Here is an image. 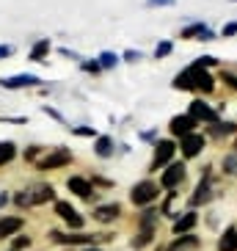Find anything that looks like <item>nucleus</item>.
<instances>
[{"instance_id":"nucleus-11","label":"nucleus","mask_w":237,"mask_h":251,"mask_svg":"<svg viewBox=\"0 0 237 251\" xmlns=\"http://www.w3.org/2000/svg\"><path fill=\"white\" fill-rule=\"evenodd\" d=\"M179 149H182V155H185V157H196L201 149H204V135H199V133L185 135L182 144H179Z\"/></svg>"},{"instance_id":"nucleus-15","label":"nucleus","mask_w":237,"mask_h":251,"mask_svg":"<svg viewBox=\"0 0 237 251\" xmlns=\"http://www.w3.org/2000/svg\"><path fill=\"white\" fill-rule=\"evenodd\" d=\"M199 246H201V240L196 235H182V237H177L166 251H196Z\"/></svg>"},{"instance_id":"nucleus-21","label":"nucleus","mask_w":237,"mask_h":251,"mask_svg":"<svg viewBox=\"0 0 237 251\" xmlns=\"http://www.w3.org/2000/svg\"><path fill=\"white\" fill-rule=\"evenodd\" d=\"M17 155V147L11 144V141H0V166H6V163H11Z\"/></svg>"},{"instance_id":"nucleus-25","label":"nucleus","mask_w":237,"mask_h":251,"mask_svg":"<svg viewBox=\"0 0 237 251\" xmlns=\"http://www.w3.org/2000/svg\"><path fill=\"white\" fill-rule=\"evenodd\" d=\"M223 174L237 177V152H229V155L223 157Z\"/></svg>"},{"instance_id":"nucleus-2","label":"nucleus","mask_w":237,"mask_h":251,"mask_svg":"<svg viewBox=\"0 0 237 251\" xmlns=\"http://www.w3.org/2000/svg\"><path fill=\"white\" fill-rule=\"evenodd\" d=\"M157 196H160V191H157V185L152 182V179H143V182L133 185V191H130V199H133V204H138V207L152 204Z\"/></svg>"},{"instance_id":"nucleus-1","label":"nucleus","mask_w":237,"mask_h":251,"mask_svg":"<svg viewBox=\"0 0 237 251\" xmlns=\"http://www.w3.org/2000/svg\"><path fill=\"white\" fill-rule=\"evenodd\" d=\"M52 185H33V188H25L14 196V201L20 207H33V204H45V201L52 199Z\"/></svg>"},{"instance_id":"nucleus-13","label":"nucleus","mask_w":237,"mask_h":251,"mask_svg":"<svg viewBox=\"0 0 237 251\" xmlns=\"http://www.w3.org/2000/svg\"><path fill=\"white\" fill-rule=\"evenodd\" d=\"M67 188L72 193H77L80 199H91V196H94V185H91L89 179H83V177H69L67 179Z\"/></svg>"},{"instance_id":"nucleus-26","label":"nucleus","mask_w":237,"mask_h":251,"mask_svg":"<svg viewBox=\"0 0 237 251\" xmlns=\"http://www.w3.org/2000/svg\"><path fill=\"white\" fill-rule=\"evenodd\" d=\"M213 133H215V135H235V133H237V125H232V122H223V125H218V122H215Z\"/></svg>"},{"instance_id":"nucleus-28","label":"nucleus","mask_w":237,"mask_h":251,"mask_svg":"<svg viewBox=\"0 0 237 251\" xmlns=\"http://www.w3.org/2000/svg\"><path fill=\"white\" fill-rule=\"evenodd\" d=\"M116 64H118L116 52H102V55H99V67L102 69H111V67H116Z\"/></svg>"},{"instance_id":"nucleus-20","label":"nucleus","mask_w":237,"mask_h":251,"mask_svg":"<svg viewBox=\"0 0 237 251\" xmlns=\"http://www.w3.org/2000/svg\"><path fill=\"white\" fill-rule=\"evenodd\" d=\"M196 89L201 91V94H210V91L215 89V80H213V75H207L204 69L199 72V77H196Z\"/></svg>"},{"instance_id":"nucleus-29","label":"nucleus","mask_w":237,"mask_h":251,"mask_svg":"<svg viewBox=\"0 0 237 251\" xmlns=\"http://www.w3.org/2000/svg\"><path fill=\"white\" fill-rule=\"evenodd\" d=\"M171 50H174V45H171V42H160V45L155 47V58H166Z\"/></svg>"},{"instance_id":"nucleus-27","label":"nucleus","mask_w":237,"mask_h":251,"mask_svg":"<svg viewBox=\"0 0 237 251\" xmlns=\"http://www.w3.org/2000/svg\"><path fill=\"white\" fill-rule=\"evenodd\" d=\"M138 224H141V229H155V224H157V213H155V210H146V213L141 215V221H138Z\"/></svg>"},{"instance_id":"nucleus-23","label":"nucleus","mask_w":237,"mask_h":251,"mask_svg":"<svg viewBox=\"0 0 237 251\" xmlns=\"http://www.w3.org/2000/svg\"><path fill=\"white\" fill-rule=\"evenodd\" d=\"M207 25H204V23H193V25H188V28L185 30H182V33H179V36H182V39H193V36H204V33H207Z\"/></svg>"},{"instance_id":"nucleus-33","label":"nucleus","mask_w":237,"mask_h":251,"mask_svg":"<svg viewBox=\"0 0 237 251\" xmlns=\"http://www.w3.org/2000/svg\"><path fill=\"white\" fill-rule=\"evenodd\" d=\"M83 69H86V72H99V61H83Z\"/></svg>"},{"instance_id":"nucleus-19","label":"nucleus","mask_w":237,"mask_h":251,"mask_svg":"<svg viewBox=\"0 0 237 251\" xmlns=\"http://www.w3.org/2000/svg\"><path fill=\"white\" fill-rule=\"evenodd\" d=\"M94 152L99 157H111L113 155V138H111V135H99L96 144H94Z\"/></svg>"},{"instance_id":"nucleus-40","label":"nucleus","mask_w":237,"mask_h":251,"mask_svg":"<svg viewBox=\"0 0 237 251\" xmlns=\"http://www.w3.org/2000/svg\"><path fill=\"white\" fill-rule=\"evenodd\" d=\"M8 204V196H6V193H0V207H6Z\"/></svg>"},{"instance_id":"nucleus-38","label":"nucleus","mask_w":237,"mask_h":251,"mask_svg":"<svg viewBox=\"0 0 237 251\" xmlns=\"http://www.w3.org/2000/svg\"><path fill=\"white\" fill-rule=\"evenodd\" d=\"M11 52H14L11 45H0V58H6V55H11Z\"/></svg>"},{"instance_id":"nucleus-37","label":"nucleus","mask_w":237,"mask_h":251,"mask_svg":"<svg viewBox=\"0 0 237 251\" xmlns=\"http://www.w3.org/2000/svg\"><path fill=\"white\" fill-rule=\"evenodd\" d=\"M177 0H146V6H174Z\"/></svg>"},{"instance_id":"nucleus-36","label":"nucleus","mask_w":237,"mask_h":251,"mask_svg":"<svg viewBox=\"0 0 237 251\" xmlns=\"http://www.w3.org/2000/svg\"><path fill=\"white\" fill-rule=\"evenodd\" d=\"M124 58L130 61V64H135V61H141V52H138V50H127Z\"/></svg>"},{"instance_id":"nucleus-43","label":"nucleus","mask_w":237,"mask_h":251,"mask_svg":"<svg viewBox=\"0 0 237 251\" xmlns=\"http://www.w3.org/2000/svg\"><path fill=\"white\" fill-rule=\"evenodd\" d=\"M157 251H160V249H157Z\"/></svg>"},{"instance_id":"nucleus-8","label":"nucleus","mask_w":237,"mask_h":251,"mask_svg":"<svg viewBox=\"0 0 237 251\" xmlns=\"http://www.w3.org/2000/svg\"><path fill=\"white\" fill-rule=\"evenodd\" d=\"M67 163H72V152H69V149H55L52 155H47L45 160L39 163V169L50 171V169H61V166H67Z\"/></svg>"},{"instance_id":"nucleus-3","label":"nucleus","mask_w":237,"mask_h":251,"mask_svg":"<svg viewBox=\"0 0 237 251\" xmlns=\"http://www.w3.org/2000/svg\"><path fill=\"white\" fill-rule=\"evenodd\" d=\"M182 179H185V163H171L163 171V177H160V185L166 191H174L177 185H182Z\"/></svg>"},{"instance_id":"nucleus-41","label":"nucleus","mask_w":237,"mask_h":251,"mask_svg":"<svg viewBox=\"0 0 237 251\" xmlns=\"http://www.w3.org/2000/svg\"><path fill=\"white\" fill-rule=\"evenodd\" d=\"M83 251H99V249H94V246H89V249H83Z\"/></svg>"},{"instance_id":"nucleus-39","label":"nucleus","mask_w":237,"mask_h":251,"mask_svg":"<svg viewBox=\"0 0 237 251\" xmlns=\"http://www.w3.org/2000/svg\"><path fill=\"white\" fill-rule=\"evenodd\" d=\"M45 113H50L52 119H58V122H64V116H61L58 111H52V108H47V105H45Z\"/></svg>"},{"instance_id":"nucleus-14","label":"nucleus","mask_w":237,"mask_h":251,"mask_svg":"<svg viewBox=\"0 0 237 251\" xmlns=\"http://www.w3.org/2000/svg\"><path fill=\"white\" fill-rule=\"evenodd\" d=\"M118 215H121V207L113 201V204H99L94 210V221H99V224H111V221H116Z\"/></svg>"},{"instance_id":"nucleus-18","label":"nucleus","mask_w":237,"mask_h":251,"mask_svg":"<svg viewBox=\"0 0 237 251\" xmlns=\"http://www.w3.org/2000/svg\"><path fill=\"white\" fill-rule=\"evenodd\" d=\"M23 218H0V237H11L23 229Z\"/></svg>"},{"instance_id":"nucleus-9","label":"nucleus","mask_w":237,"mask_h":251,"mask_svg":"<svg viewBox=\"0 0 237 251\" xmlns=\"http://www.w3.org/2000/svg\"><path fill=\"white\" fill-rule=\"evenodd\" d=\"M201 67L199 64H193V67H188L185 72H179L177 77H174V89L185 91V89H196V77H199Z\"/></svg>"},{"instance_id":"nucleus-31","label":"nucleus","mask_w":237,"mask_h":251,"mask_svg":"<svg viewBox=\"0 0 237 251\" xmlns=\"http://www.w3.org/2000/svg\"><path fill=\"white\" fill-rule=\"evenodd\" d=\"M235 33H237V23H226V25H223V30H221V36H223V39L235 36Z\"/></svg>"},{"instance_id":"nucleus-30","label":"nucleus","mask_w":237,"mask_h":251,"mask_svg":"<svg viewBox=\"0 0 237 251\" xmlns=\"http://www.w3.org/2000/svg\"><path fill=\"white\" fill-rule=\"evenodd\" d=\"M72 133L74 135H83V138H99L94 127H72Z\"/></svg>"},{"instance_id":"nucleus-17","label":"nucleus","mask_w":237,"mask_h":251,"mask_svg":"<svg viewBox=\"0 0 237 251\" xmlns=\"http://www.w3.org/2000/svg\"><path fill=\"white\" fill-rule=\"evenodd\" d=\"M218 251H237V226L223 229L221 240H218Z\"/></svg>"},{"instance_id":"nucleus-16","label":"nucleus","mask_w":237,"mask_h":251,"mask_svg":"<svg viewBox=\"0 0 237 251\" xmlns=\"http://www.w3.org/2000/svg\"><path fill=\"white\" fill-rule=\"evenodd\" d=\"M196 224H199V215H196V213H185L182 218L174 221V235H185V232H190Z\"/></svg>"},{"instance_id":"nucleus-34","label":"nucleus","mask_w":237,"mask_h":251,"mask_svg":"<svg viewBox=\"0 0 237 251\" xmlns=\"http://www.w3.org/2000/svg\"><path fill=\"white\" fill-rule=\"evenodd\" d=\"M28 246H30V237H17V240H14V251L28 249Z\"/></svg>"},{"instance_id":"nucleus-35","label":"nucleus","mask_w":237,"mask_h":251,"mask_svg":"<svg viewBox=\"0 0 237 251\" xmlns=\"http://www.w3.org/2000/svg\"><path fill=\"white\" fill-rule=\"evenodd\" d=\"M221 77H223V83H229L232 89H235V91H237V77H235V75H232V72H223V75H221Z\"/></svg>"},{"instance_id":"nucleus-12","label":"nucleus","mask_w":237,"mask_h":251,"mask_svg":"<svg viewBox=\"0 0 237 251\" xmlns=\"http://www.w3.org/2000/svg\"><path fill=\"white\" fill-rule=\"evenodd\" d=\"M39 77L36 75H14V77H6V80H0L3 89H30V86H39Z\"/></svg>"},{"instance_id":"nucleus-32","label":"nucleus","mask_w":237,"mask_h":251,"mask_svg":"<svg viewBox=\"0 0 237 251\" xmlns=\"http://www.w3.org/2000/svg\"><path fill=\"white\" fill-rule=\"evenodd\" d=\"M196 64H199L201 69H207V67H213V64H215V58H213V55H201V58H196Z\"/></svg>"},{"instance_id":"nucleus-22","label":"nucleus","mask_w":237,"mask_h":251,"mask_svg":"<svg viewBox=\"0 0 237 251\" xmlns=\"http://www.w3.org/2000/svg\"><path fill=\"white\" fill-rule=\"evenodd\" d=\"M152 237H155V229H141V232L133 237V249L138 251V249H143V246H149L152 243Z\"/></svg>"},{"instance_id":"nucleus-5","label":"nucleus","mask_w":237,"mask_h":251,"mask_svg":"<svg viewBox=\"0 0 237 251\" xmlns=\"http://www.w3.org/2000/svg\"><path fill=\"white\" fill-rule=\"evenodd\" d=\"M210 199H213V179H210V169H207V174H204V177L199 179L196 191H193L190 204H193V207H199V204H207Z\"/></svg>"},{"instance_id":"nucleus-24","label":"nucleus","mask_w":237,"mask_h":251,"mask_svg":"<svg viewBox=\"0 0 237 251\" xmlns=\"http://www.w3.org/2000/svg\"><path fill=\"white\" fill-rule=\"evenodd\" d=\"M50 52V42L47 39H39L36 45H33V50H30V61H42Z\"/></svg>"},{"instance_id":"nucleus-6","label":"nucleus","mask_w":237,"mask_h":251,"mask_svg":"<svg viewBox=\"0 0 237 251\" xmlns=\"http://www.w3.org/2000/svg\"><path fill=\"white\" fill-rule=\"evenodd\" d=\"M174 141H157L155 144V160H152V171H157V169H163L166 163L174 157Z\"/></svg>"},{"instance_id":"nucleus-42","label":"nucleus","mask_w":237,"mask_h":251,"mask_svg":"<svg viewBox=\"0 0 237 251\" xmlns=\"http://www.w3.org/2000/svg\"><path fill=\"white\" fill-rule=\"evenodd\" d=\"M235 152H237V138H235Z\"/></svg>"},{"instance_id":"nucleus-7","label":"nucleus","mask_w":237,"mask_h":251,"mask_svg":"<svg viewBox=\"0 0 237 251\" xmlns=\"http://www.w3.org/2000/svg\"><path fill=\"white\" fill-rule=\"evenodd\" d=\"M55 213H58L72 229H83V224H86L83 221V215H77V210H74L69 201H55Z\"/></svg>"},{"instance_id":"nucleus-4","label":"nucleus","mask_w":237,"mask_h":251,"mask_svg":"<svg viewBox=\"0 0 237 251\" xmlns=\"http://www.w3.org/2000/svg\"><path fill=\"white\" fill-rule=\"evenodd\" d=\"M188 116H193L196 122H199V119H201V122H210V125H215V122H218V111H215V108H210L204 100H193L190 108H188Z\"/></svg>"},{"instance_id":"nucleus-10","label":"nucleus","mask_w":237,"mask_h":251,"mask_svg":"<svg viewBox=\"0 0 237 251\" xmlns=\"http://www.w3.org/2000/svg\"><path fill=\"white\" fill-rule=\"evenodd\" d=\"M199 125L193 116H174L171 119V125H168V130H171V135H179V138H185V135H190L193 133V127Z\"/></svg>"}]
</instances>
